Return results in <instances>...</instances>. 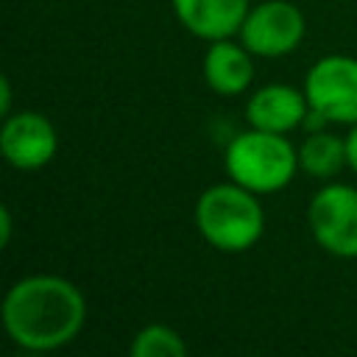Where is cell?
Segmentation results:
<instances>
[{
	"label": "cell",
	"instance_id": "1",
	"mask_svg": "<svg viewBox=\"0 0 357 357\" xmlns=\"http://www.w3.org/2000/svg\"><path fill=\"white\" fill-rule=\"evenodd\" d=\"M3 329L25 351H56L86 324V298L64 276L33 273L17 279L0 307Z\"/></svg>",
	"mask_w": 357,
	"mask_h": 357
},
{
	"label": "cell",
	"instance_id": "2",
	"mask_svg": "<svg viewBox=\"0 0 357 357\" xmlns=\"http://www.w3.org/2000/svg\"><path fill=\"white\" fill-rule=\"evenodd\" d=\"M198 234L223 254H240L259 243L265 234V209L257 192L237 181L206 187L195 201Z\"/></svg>",
	"mask_w": 357,
	"mask_h": 357
},
{
	"label": "cell",
	"instance_id": "3",
	"mask_svg": "<svg viewBox=\"0 0 357 357\" xmlns=\"http://www.w3.org/2000/svg\"><path fill=\"white\" fill-rule=\"evenodd\" d=\"M223 162L229 178L248 187L257 195L284 190L301 170L298 148L290 142V137L262 128H248L237 134L229 142Z\"/></svg>",
	"mask_w": 357,
	"mask_h": 357
},
{
	"label": "cell",
	"instance_id": "4",
	"mask_svg": "<svg viewBox=\"0 0 357 357\" xmlns=\"http://www.w3.org/2000/svg\"><path fill=\"white\" fill-rule=\"evenodd\" d=\"M307 223L315 243L340 259L357 257V187L324 184L307 206Z\"/></svg>",
	"mask_w": 357,
	"mask_h": 357
},
{
	"label": "cell",
	"instance_id": "5",
	"mask_svg": "<svg viewBox=\"0 0 357 357\" xmlns=\"http://www.w3.org/2000/svg\"><path fill=\"white\" fill-rule=\"evenodd\" d=\"M304 92L310 109L326 123H357V59L332 53L318 59L304 75Z\"/></svg>",
	"mask_w": 357,
	"mask_h": 357
},
{
	"label": "cell",
	"instance_id": "6",
	"mask_svg": "<svg viewBox=\"0 0 357 357\" xmlns=\"http://www.w3.org/2000/svg\"><path fill=\"white\" fill-rule=\"evenodd\" d=\"M307 22L304 14L287 3V0H262L259 6H251L243 25H240V42L262 59H279L293 53L304 39Z\"/></svg>",
	"mask_w": 357,
	"mask_h": 357
},
{
	"label": "cell",
	"instance_id": "7",
	"mask_svg": "<svg viewBox=\"0 0 357 357\" xmlns=\"http://www.w3.org/2000/svg\"><path fill=\"white\" fill-rule=\"evenodd\" d=\"M0 151L11 167L39 170L53 162L59 151V134L53 123L33 109L11 112L0 126Z\"/></svg>",
	"mask_w": 357,
	"mask_h": 357
},
{
	"label": "cell",
	"instance_id": "8",
	"mask_svg": "<svg viewBox=\"0 0 357 357\" xmlns=\"http://www.w3.org/2000/svg\"><path fill=\"white\" fill-rule=\"evenodd\" d=\"M310 100L304 86L296 89L290 84H265L254 89L245 100V120L251 128L290 134L307 123Z\"/></svg>",
	"mask_w": 357,
	"mask_h": 357
},
{
	"label": "cell",
	"instance_id": "9",
	"mask_svg": "<svg viewBox=\"0 0 357 357\" xmlns=\"http://www.w3.org/2000/svg\"><path fill=\"white\" fill-rule=\"evenodd\" d=\"M178 22L198 39L215 42L240 33L251 8L248 0H170Z\"/></svg>",
	"mask_w": 357,
	"mask_h": 357
},
{
	"label": "cell",
	"instance_id": "10",
	"mask_svg": "<svg viewBox=\"0 0 357 357\" xmlns=\"http://www.w3.org/2000/svg\"><path fill=\"white\" fill-rule=\"evenodd\" d=\"M251 56L254 53L243 42H231V36L209 42V47L204 53V78H206L209 89L223 98L243 95L254 81Z\"/></svg>",
	"mask_w": 357,
	"mask_h": 357
},
{
	"label": "cell",
	"instance_id": "11",
	"mask_svg": "<svg viewBox=\"0 0 357 357\" xmlns=\"http://www.w3.org/2000/svg\"><path fill=\"white\" fill-rule=\"evenodd\" d=\"M298 167L312 178H335L343 167H349L346 137L340 139L324 128L310 131L298 145Z\"/></svg>",
	"mask_w": 357,
	"mask_h": 357
},
{
	"label": "cell",
	"instance_id": "12",
	"mask_svg": "<svg viewBox=\"0 0 357 357\" xmlns=\"http://www.w3.org/2000/svg\"><path fill=\"white\" fill-rule=\"evenodd\" d=\"M128 354L131 357H184L187 354V343L173 326L148 324L131 337Z\"/></svg>",
	"mask_w": 357,
	"mask_h": 357
},
{
	"label": "cell",
	"instance_id": "13",
	"mask_svg": "<svg viewBox=\"0 0 357 357\" xmlns=\"http://www.w3.org/2000/svg\"><path fill=\"white\" fill-rule=\"evenodd\" d=\"M346 159H349V167L357 173V123L349 126V134H346Z\"/></svg>",
	"mask_w": 357,
	"mask_h": 357
},
{
	"label": "cell",
	"instance_id": "14",
	"mask_svg": "<svg viewBox=\"0 0 357 357\" xmlns=\"http://www.w3.org/2000/svg\"><path fill=\"white\" fill-rule=\"evenodd\" d=\"M11 223H14V220H11V209L3 204V206H0V245H3V248L11 243Z\"/></svg>",
	"mask_w": 357,
	"mask_h": 357
},
{
	"label": "cell",
	"instance_id": "15",
	"mask_svg": "<svg viewBox=\"0 0 357 357\" xmlns=\"http://www.w3.org/2000/svg\"><path fill=\"white\" fill-rule=\"evenodd\" d=\"M0 114H11V84L8 78H0Z\"/></svg>",
	"mask_w": 357,
	"mask_h": 357
}]
</instances>
